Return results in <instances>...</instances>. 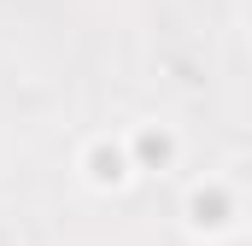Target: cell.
Masks as SVG:
<instances>
[]
</instances>
